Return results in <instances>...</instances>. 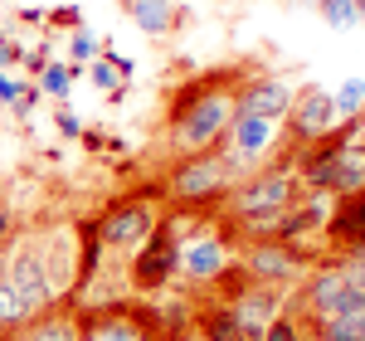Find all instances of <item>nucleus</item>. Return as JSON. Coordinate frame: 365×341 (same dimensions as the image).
<instances>
[{"label":"nucleus","mask_w":365,"mask_h":341,"mask_svg":"<svg viewBox=\"0 0 365 341\" xmlns=\"http://www.w3.org/2000/svg\"><path fill=\"white\" fill-rule=\"evenodd\" d=\"M234 122V83L229 78H195L170 98V146L180 156L215 151Z\"/></svg>","instance_id":"nucleus-1"},{"label":"nucleus","mask_w":365,"mask_h":341,"mask_svg":"<svg viewBox=\"0 0 365 341\" xmlns=\"http://www.w3.org/2000/svg\"><path fill=\"white\" fill-rule=\"evenodd\" d=\"M239 175L229 170L225 151L215 146V151H190V156H180L166 175V195L175 205H195V210H210V205H220L229 195V185H234Z\"/></svg>","instance_id":"nucleus-2"},{"label":"nucleus","mask_w":365,"mask_h":341,"mask_svg":"<svg viewBox=\"0 0 365 341\" xmlns=\"http://www.w3.org/2000/svg\"><path fill=\"white\" fill-rule=\"evenodd\" d=\"M297 195H302L297 166H287V170H278V166L253 170V175H244V180L225 195L229 225H244V220H258V215H282Z\"/></svg>","instance_id":"nucleus-3"},{"label":"nucleus","mask_w":365,"mask_h":341,"mask_svg":"<svg viewBox=\"0 0 365 341\" xmlns=\"http://www.w3.org/2000/svg\"><path fill=\"white\" fill-rule=\"evenodd\" d=\"M239 263H244V273H249L253 283L287 287L317 263V249H307V244H282V239H249Z\"/></svg>","instance_id":"nucleus-4"},{"label":"nucleus","mask_w":365,"mask_h":341,"mask_svg":"<svg viewBox=\"0 0 365 341\" xmlns=\"http://www.w3.org/2000/svg\"><path fill=\"white\" fill-rule=\"evenodd\" d=\"M5 278L15 283V292L25 297L29 312H44L58 302V287H54V273H49V254L39 239H20L10 258H5Z\"/></svg>","instance_id":"nucleus-5"},{"label":"nucleus","mask_w":365,"mask_h":341,"mask_svg":"<svg viewBox=\"0 0 365 341\" xmlns=\"http://www.w3.org/2000/svg\"><path fill=\"white\" fill-rule=\"evenodd\" d=\"M156 200H141L137 190L132 195H117L103 215H98V234H103V244L108 249H141L146 244V234L156 229Z\"/></svg>","instance_id":"nucleus-6"},{"label":"nucleus","mask_w":365,"mask_h":341,"mask_svg":"<svg viewBox=\"0 0 365 341\" xmlns=\"http://www.w3.org/2000/svg\"><path fill=\"white\" fill-rule=\"evenodd\" d=\"M175 273H180V244H170L166 234H146V244L132 249V268H127V283L137 287L141 297H156V292H166L175 283Z\"/></svg>","instance_id":"nucleus-7"},{"label":"nucleus","mask_w":365,"mask_h":341,"mask_svg":"<svg viewBox=\"0 0 365 341\" xmlns=\"http://www.w3.org/2000/svg\"><path fill=\"white\" fill-rule=\"evenodd\" d=\"M336 103H331V93L327 88H297V98H292V108H287V117H282V127H287V137L297 146H312L322 142L327 132H336Z\"/></svg>","instance_id":"nucleus-8"},{"label":"nucleus","mask_w":365,"mask_h":341,"mask_svg":"<svg viewBox=\"0 0 365 341\" xmlns=\"http://www.w3.org/2000/svg\"><path fill=\"white\" fill-rule=\"evenodd\" d=\"M297 88L278 78V73H263V78H249L244 88H234V113L239 117H268V122H282L287 108H292Z\"/></svg>","instance_id":"nucleus-9"},{"label":"nucleus","mask_w":365,"mask_h":341,"mask_svg":"<svg viewBox=\"0 0 365 341\" xmlns=\"http://www.w3.org/2000/svg\"><path fill=\"white\" fill-rule=\"evenodd\" d=\"M229 258H234L229 254V234H205L200 229L195 239L180 244V278L195 283V287H210V278L225 268Z\"/></svg>","instance_id":"nucleus-10"},{"label":"nucleus","mask_w":365,"mask_h":341,"mask_svg":"<svg viewBox=\"0 0 365 341\" xmlns=\"http://www.w3.org/2000/svg\"><path fill=\"white\" fill-rule=\"evenodd\" d=\"M195 341H263V332L244 327L229 302H205L195 307Z\"/></svg>","instance_id":"nucleus-11"},{"label":"nucleus","mask_w":365,"mask_h":341,"mask_svg":"<svg viewBox=\"0 0 365 341\" xmlns=\"http://www.w3.org/2000/svg\"><path fill=\"white\" fill-rule=\"evenodd\" d=\"M278 127H282V122H268V117H239V113H234L225 146H234L239 156H249V161H258L263 151H273V146H278V137H282Z\"/></svg>","instance_id":"nucleus-12"},{"label":"nucleus","mask_w":365,"mask_h":341,"mask_svg":"<svg viewBox=\"0 0 365 341\" xmlns=\"http://www.w3.org/2000/svg\"><path fill=\"white\" fill-rule=\"evenodd\" d=\"M229 307H234V317H239L244 327L263 332V327H268V322H273V317H278L282 307H287V297H282V287L249 283L244 292H239V297H234V302H229Z\"/></svg>","instance_id":"nucleus-13"},{"label":"nucleus","mask_w":365,"mask_h":341,"mask_svg":"<svg viewBox=\"0 0 365 341\" xmlns=\"http://www.w3.org/2000/svg\"><path fill=\"white\" fill-rule=\"evenodd\" d=\"M103 258H108V244L98 234V220H78V258H73V292H83L98 273H103ZM68 292V297H73Z\"/></svg>","instance_id":"nucleus-14"},{"label":"nucleus","mask_w":365,"mask_h":341,"mask_svg":"<svg viewBox=\"0 0 365 341\" xmlns=\"http://www.w3.org/2000/svg\"><path fill=\"white\" fill-rule=\"evenodd\" d=\"M20 337L25 341H83V322L73 312H63V307H44L20 327Z\"/></svg>","instance_id":"nucleus-15"},{"label":"nucleus","mask_w":365,"mask_h":341,"mask_svg":"<svg viewBox=\"0 0 365 341\" xmlns=\"http://www.w3.org/2000/svg\"><path fill=\"white\" fill-rule=\"evenodd\" d=\"M127 15H132V25L141 34H151V39H166L170 29H175V0H127Z\"/></svg>","instance_id":"nucleus-16"},{"label":"nucleus","mask_w":365,"mask_h":341,"mask_svg":"<svg viewBox=\"0 0 365 341\" xmlns=\"http://www.w3.org/2000/svg\"><path fill=\"white\" fill-rule=\"evenodd\" d=\"M83 341H141L127 312H83Z\"/></svg>","instance_id":"nucleus-17"},{"label":"nucleus","mask_w":365,"mask_h":341,"mask_svg":"<svg viewBox=\"0 0 365 341\" xmlns=\"http://www.w3.org/2000/svg\"><path fill=\"white\" fill-rule=\"evenodd\" d=\"M29 307H25V297L15 292V283L5 278V263H0V337H10V332H20L29 322Z\"/></svg>","instance_id":"nucleus-18"},{"label":"nucleus","mask_w":365,"mask_h":341,"mask_svg":"<svg viewBox=\"0 0 365 341\" xmlns=\"http://www.w3.org/2000/svg\"><path fill=\"white\" fill-rule=\"evenodd\" d=\"M249 283H253V278L244 273V263H239V258H229L225 268L210 278V292H215V302H234V297H239Z\"/></svg>","instance_id":"nucleus-19"},{"label":"nucleus","mask_w":365,"mask_h":341,"mask_svg":"<svg viewBox=\"0 0 365 341\" xmlns=\"http://www.w3.org/2000/svg\"><path fill=\"white\" fill-rule=\"evenodd\" d=\"M68 83H73V68H68L63 58H49V63L39 68V93H44V98L68 103Z\"/></svg>","instance_id":"nucleus-20"},{"label":"nucleus","mask_w":365,"mask_h":341,"mask_svg":"<svg viewBox=\"0 0 365 341\" xmlns=\"http://www.w3.org/2000/svg\"><path fill=\"white\" fill-rule=\"evenodd\" d=\"M83 73L93 78V88H98V93H108V103H122V98H127V78L117 73V68L108 63V58H93V63H88Z\"/></svg>","instance_id":"nucleus-21"},{"label":"nucleus","mask_w":365,"mask_h":341,"mask_svg":"<svg viewBox=\"0 0 365 341\" xmlns=\"http://www.w3.org/2000/svg\"><path fill=\"white\" fill-rule=\"evenodd\" d=\"M331 103H336V117H341V122L365 117V78H346V83L331 93Z\"/></svg>","instance_id":"nucleus-22"},{"label":"nucleus","mask_w":365,"mask_h":341,"mask_svg":"<svg viewBox=\"0 0 365 341\" xmlns=\"http://www.w3.org/2000/svg\"><path fill=\"white\" fill-rule=\"evenodd\" d=\"M98 49H103V39H98L93 29H73V34H68V68H73V78L98 58Z\"/></svg>","instance_id":"nucleus-23"},{"label":"nucleus","mask_w":365,"mask_h":341,"mask_svg":"<svg viewBox=\"0 0 365 341\" xmlns=\"http://www.w3.org/2000/svg\"><path fill=\"white\" fill-rule=\"evenodd\" d=\"M263 341H317V337H307V322H302V317L278 312L268 327H263Z\"/></svg>","instance_id":"nucleus-24"},{"label":"nucleus","mask_w":365,"mask_h":341,"mask_svg":"<svg viewBox=\"0 0 365 341\" xmlns=\"http://www.w3.org/2000/svg\"><path fill=\"white\" fill-rule=\"evenodd\" d=\"M361 317H331V322H317V341H361Z\"/></svg>","instance_id":"nucleus-25"},{"label":"nucleus","mask_w":365,"mask_h":341,"mask_svg":"<svg viewBox=\"0 0 365 341\" xmlns=\"http://www.w3.org/2000/svg\"><path fill=\"white\" fill-rule=\"evenodd\" d=\"M317 10H322V20H327L331 29L356 25V0H317Z\"/></svg>","instance_id":"nucleus-26"},{"label":"nucleus","mask_w":365,"mask_h":341,"mask_svg":"<svg viewBox=\"0 0 365 341\" xmlns=\"http://www.w3.org/2000/svg\"><path fill=\"white\" fill-rule=\"evenodd\" d=\"M54 127L63 132V137H68V142H78V137H83V117L73 113L68 103H58V113H54Z\"/></svg>","instance_id":"nucleus-27"},{"label":"nucleus","mask_w":365,"mask_h":341,"mask_svg":"<svg viewBox=\"0 0 365 341\" xmlns=\"http://www.w3.org/2000/svg\"><path fill=\"white\" fill-rule=\"evenodd\" d=\"M25 88H29V83L10 78V73H0V108H10V113H15V108L25 103Z\"/></svg>","instance_id":"nucleus-28"},{"label":"nucleus","mask_w":365,"mask_h":341,"mask_svg":"<svg viewBox=\"0 0 365 341\" xmlns=\"http://www.w3.org/2000/svg\"><path fill=\"white\" fill-rule=\"evenodd\" d=\"M44 25H63V29H83V10H78V5H58V10H44Z\"/></svg>","instance_id":"nucleus-29"},{"label":"nucleus","mask_w":365,"mask_h":341,"mask_svg":"<svg viewBox=\"0 0 365 341\" xmlns=\"http://www.w3.org/2000/svg\"><path fill=\"white\" fill-rule=\"evenodd\" d=\"M341 268H346V278L356 287H365V249H346L341 254Z\"/></svg>","instance_id":"nucleus-30"},{"label":"nucleus","mask_w":365,"mask_h":341,"mask_svg":"<svg viewBox=\"0 0 365 341\" xmlns=\"http://www.w3.org/2000/svg\"><path fill=\"white\" fill-rule=\"evenodd\" d=\"M98 58H108V63H113V68L122 73V78H132V73H137V63H132V58L122 54L117 44H103V49H98Z\"/></svg>","instance_id":"nucleus-31"},{"label":"nucleus","mask_w":365,"mask_h":341,"mask_svg":"<svg viewBox=\"0 0 365 341\" xmlns=\"http://www.w3.org/2000/svg\"><path fill=\"white\" fill-rule=\"evenodd\" d=\"M20 63H25L29 73H34V78H39V68H44V63H49V44H34V49H20Z\"/></svg>","instance_id":"nucleus-32"},{"label":"nucleus","mask_w":365,"mask_h":341,"mask_svg":"<svg viewBox=\"0 0 365 341\" xmlns=\"http://www.w3.org/2000/svg\"><path fill=\"white\" fill-rule=\"evenodd\" d=\"M10 234H15V210H10V205H0V244H5Z\"/></svg>","instance_id":"nucleus-33"},{"label":"nucleus","mask_w":365,"mask_h":341,"mask_svg":"<svg viewBox=\"0 0 365 341\" xmlns=\"http://www.w3.org/2000/svg\"><path fill=\"white\" fill-rule=\"evenodd\" d=\"M15 58H20V49H15V44H0V73H5Z\"/></svg>","instance_id":"nucleus-34"},{"label":"nucleus","mask_w":365,"mask_h":341,"mask_svg":"<svg viewBox=\"0 0 365 341\" xmlns=\"http://www.w3.org/2000/svg\"><path fill=\"white\" fill-rule=\"evenodd\" d=\"M78 142H83L88 151H103V142H108V137H103V132H83V137H78Z\"/></svg>","instance_id":"nucleus-35"},{"label":"nucleus","mask_w":365,"mask_h":341,"mask_svg":"<svg viewBox=\"0 0 365 341\" xmlns=\"http://www.w3.org/2000/svg\"><path fill=\"white\" fill-rule=\"evenodd\" d=\"M356 25H365V0H356Z\"/></svg>","instance_id":"nucleus-36"},{"label":"nucleus","mask_w":365,"mask_h":341,"mask_svg":"<svg viewBox=\"0 0 365 341\" xmlns=\"http://www.w3.org/2000/svg\"><path fill=\"white\" fill-rule=\"evenodd\" d=\"M0 44H10V39H5V29H0Z\"/></svg>","instance_id":"nucleus-37"},{"label":"nucleus","mask_w":365,"mask_h":341,"mask_svg":"<svg viewBox=\"0 0 365 341\" xmlns=\"http://www.w3.org/2000/svg\"><path fill=\"white\" fill-rule=\"evenodd\" d=\"M361 332H365V312H361Z\"/></svg>","instance_id":"nucleus-38"},{"label":"nucleus","mask_w":365,"mask_h":341,"mask_svg":"<svg viewBox=\"0 0 365 341\" xmlns=\"http://www.w3.org/2000/svg\"><path fill=\"white\" fill-rule=\"evenodd\" d=\"M180 341H195V337H180Z\"/></svg>","instance_id":"nucleus-39"},{"label":"nucleus","mask_w":365,"mask_h":341,"mask_svg":"<svg viewBox=\"0 0 365 341\" xmlns=\"http://www.w3.org/2000/svg\"><path fill=\"white\" fill-rule=\"evenodd\" d=\"M361 341H365V337H361Z\"/></svg>","instance_id":"nucleus-40"}]
</instances>
